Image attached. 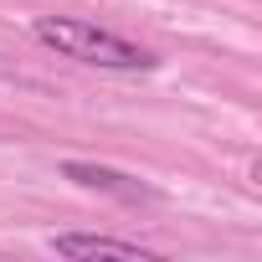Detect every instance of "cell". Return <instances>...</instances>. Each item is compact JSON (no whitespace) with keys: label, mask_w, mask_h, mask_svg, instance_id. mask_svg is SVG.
I'll return each instance as SVG.
<instances>
[{"label":"cell","mask_w":262,"mask_h":262,"mask_svg":"<svg viewBox=\"0 0 262 262\" xmlns=\"http://www.w3.org/2000/svg\"><path fill=\"white\" fill-rule=\"evenodd\" d=\"M36 41L52 47L57 57H72L82 67H103V72H144L155 67V52H144L139 41H128L108 26L77 21V16H36Z\"/></svg>","instance_id":"cell-1"},{"label":"cell","mask_w":262,"mask_h":262,"mask_svg":"<svg viewBox=\"0 0 262 262\" xmlns=\"http://www.w3.org/2000/svg\"><path fill=\"white\" fill-rule=\"evenodd\" d=\"M57 257H72V262H93V257H123V262H155L160 247H144V242H123V236H93V231H62L47 242Z\"/></svg>","instance_id":"cell-2"},{"label":"cell","mask_w":262,"mask_h":262,"mask_svg":"<svg viewBox=\"0 0 262 262\" xmlns=\"http://www.w3.org/2000/svg\"><path fill=\"white\" fill-rule=\"evenodd\" d=\"M62 175H67L72 185H82V190H103V195H118V201H155V190H149V185H139L134 175H118V170H108V165L67 160V165H62Z\"/></svg>","instance_id":"cell-3"}]
</instances>
